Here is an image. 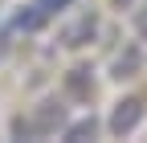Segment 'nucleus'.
I'll return each instance as SVG.
<instances>
[{
	"instance_id": "f257e3e1",
	"label": "nucleus",
	"mask_w": 147,
	"mask_h": 143,
	"mask_svg": "<svg viewBox=\"0 0 147 143\" xmlns=\"http://www.w3.org/2000/svg\"><path fill=\"white\" fill-rule=\"evenodd\" d=\"M61 123H65V106L49 98V102L37 106L29 119H16V123H12V131H16V135H25V139H33V135H53Z\"/></svg>"
},
{
	"instance_id": "f03ea898",
	"label": "nucleus",
	"mask_w": 147,
	"mask_h": 143,
	"mask_svg": "<svg viewBox=\"0 0 147 143\" xmlns=\"http://www.w3.org/2000/svg\"><path fill=\"white\" fill-rule=\"evenodd\" d=\"M139 123H143V102L139 98H127V102L115 106V115H110V131L115 135H131Z\"/></svg>"
},
{
	"instance_id": "7ed1b4c3",
	"label": "nucleus",
	"mask_w": 147,
	"mask_h": 143,
	"mask_svg": "<svg viewBox=\"0 0 147 143\" xmlns=\"http://www.w3.org/2000/svg\"><path fill=\"white\" fill-rule=\"evenodd\" d=\"M94 33H98V16H94V12H82V16H78L74 25H65L61 41H65L69 49H78V45H86L90 37H94Z\"/></svg>"
},
{
	"instance_id": "20e7f679",
	"label": "nucleus",
	"mask_w": 147,
	"mask_h": 143,
	"mask_svg": "<svg viewBox=\"0 0 147 143\" xmlns=\"http://www.w3.org/2000/svg\"><path fill=\"white\" fill-rule=\"evenodd\" d=\"M135 69H139V49L131 45V49H127V53H123V57L115 61V78H131V74H135Z\"/></svg>"
},
{
	"instance_id": "39448f33",
	"label": "nucleus",
	"mask_w": 147,
	"mask_h": 143,
	"mask_svg": "<svg viewBox=\"0 0 147 143\" xmlns=\"http://www.w3.org/2000/svg\"><path fill=\"white\" fill-rule=\"evenodd\" d=\"M86 74H90V69H74V74L65 78V90H69L74 98H86V94H90V86H86Z\"/></svg>"
},
{
	"instance_id": "423d86ee",
	"label": "nucleus",
	"mask_w": 147,
	"mask_h": 143,
	"mask_svg": "<svg viewBox=\"0 0 147 143\" xmlns=\"http://www.w3.org/2000/svg\"><path fill=\"white\" fill-rule=\"evenodd\" d=\"M94 127H98L94 119H82V123H74V127L65 131V139H86V135H94Z\"/></svg>"
},
{
	"instance_id": "0eeeda50",
	"label": "nucleus",
	"mask_w": 147,
	"mask_h": 143,
	"mask_svg": "<svg viewBox=\"0 0 147 143\" xmlns=\"http://www.w3.org/2000/svg\"><path fill=\"white\" fill-rule=\"evenodd\" d=\"M37 4H41V8H45V16H49V12H57V8H65L69 0H37Z\"/></svg>"
},
{
	"instance_id": "6e6552de",
	"label": "nucleus",
	"mask_w": 147,
	"mask_h": 143,
	"mask_svg": "<svg viewBox=\"0 0 147 143\" xmlns=\"http://www.w3.org/2000/svg\"><path fill=\"white\" fill-rule=\"evenodd\" d=\"M135 29H139V37H147V8L135 12Z\"/></svg>"
},
{
	"instance_id": "1a4fd4ad",
	"label": "nucleus",
	"mask_w": 147,
	"mask_h": 143,
	"mask_svg": "<svg viewBox=\"0 0 147 143\" xmlns=\"http://www.w3.org/2000/svg\"><path fill=\"white\" fill-rule=\"evenodd\" d=\"M119 4H131V0H119Z\"/></svg>"
}]
</instances>
